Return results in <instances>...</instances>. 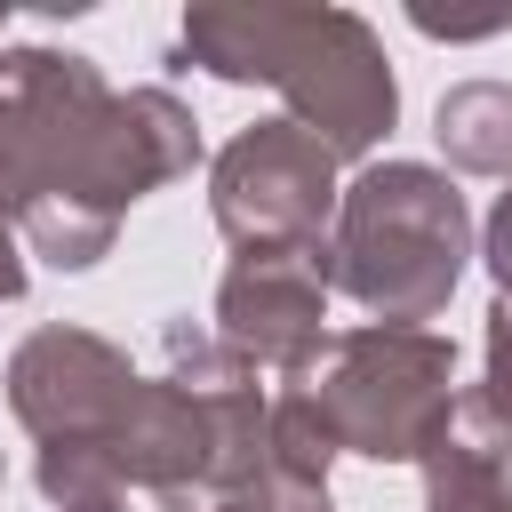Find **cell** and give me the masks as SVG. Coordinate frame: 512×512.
Listing matches in <instances>:
<instances>
[{
    "label": "cell",
    "instance_id": "obj_1",
    "mask_svg": "<svg viewBox=\"0 0 512 512\" xmlns=\"http://www.w3.org/2000/svg\"><path fill=\"white\" fill-rule=\"evenodd\" d=\"M200 120L168 88H104L72 48H0V184L16 224L32 208L128 216L144 192L192 176Z\"/></svg>",
    "mask_w": 512,
    "mask_h": 512
},
{
    "label": "cell",
    "instance_id": "obj_2",
    "mask_svg": "<svg viewBox=\"0 0 512 512\" xmlns=\"http://www.w3.org/2000/svg\"><path fill=\"white\" fill-rule=\"evenodd\" d=\"M176 56L232 88H280L288 120L320 136L336 160H368L400 120V80L384 64V40L352 8H304V0H192Z\"/></svg>",
    "mask_w": 512,
    "mask_h": 512
},
{
    "label": "cell",
    "instance_id": "obj_3",
    "mask_svg": "<svg viewBox=\"0 0 512 512\" xmlns=\"http://www.w3.org/2000/svg\"><path fill=\"white\" fill-rule=\"evenodd\" d=\"M472 256L464 192L424 160H368L336 192L328 288H344L376 328H424L448 312Z\"/></svg>",
    "mask_w": 512,
    "mask_h": 512
},
{
    "label": "cell",
    "instance_id": "obj_4",
    "mask_svg": "<svg viewBox=\"0 0 512 512\" xmlns=\"http://www.w3.org/2000/svg\"><path fill=\"white\" fill-rule=\"evenodd\" d=\"M288 392L312 400V416L328 424L336 456H368V464H416L456 400V344L440 328H328V344L280 376Z\"/></svg>",
    "mask_w": 512,
    "mask_h": 512
},
{
    "label": "cell",
    "instance_id": "obj_5",
    "mask_svg": "<svg viewBox=\"0 0 512 512\" xmlns=\"http://www.w3.org/2000/svg\"><path fill=\"white\" fill-rule=\"evenodd\" d=\"M336 192H344L336 152L320 136H304L288 112L240 128L208 168V216L240 256L248 248H328Z\"/></svg>",
    "mask_w": 512,
    "mask_h": 512
},
{
    "label": "cell",
    "instance_id": "obj_6",
    "mask_svg": "<svg viewBox=\"0 0 512 512\" xmlns=\"http://www.w3.org/2000/svg\"><path fill=\"white\" fill-rule=\"evenodd\" d=\"M128 384H136L128 352L112 336H96V328L48 320L8 352V408L40 448H88V456L112 464L104 440H112V424L128 408Z\"/></svg>",
    "mask_w": 512,
    "mask_h": 512
},
{
    "label": "cell",
    "instance_id": "obj_7",
    "mask_svg": "<svg viewBox=\"0 0 512 512\" xmlns=\"http://www.w3.org/2000/svg\"><path fill=\"white\" fill-rule=\"evenodd\" d=\"M216 344L256 376H296L328 344V248H248L216 280Z\"/></svg>",
    "mask_w": 512,
    "mask_h": 512
},
{
    "label": "cell",
    "instance_id": "obj_8",
    "mask_svg": "<svg viewBox=\"0 0 512 512\" xmlns=\"http://www.w3.org/2000/svg\"><path fill=\"white\" fill-rule=\"evenodd\" d=\"M104 448L120 488H144L168 512H208V408L176 376H136Z\"/></svg>",
    "mask_w": 512,
    "mask_h": 512
},
{
    "label": "cell",
    "instance_id": "obj_9",
    "mask_svg": "<svg viewBox=\"0 0 512 512\" xmlns=\"http://www.w3.org/2000/svg\"><path fill=\"white\" fill-rule=\"evenodd\" d=\"M416 472H424V512H512V424L480 384L448 400Z\"/></svg>",
    "mask_w": 512,
    "mask_h": 512
},
{
    "label": "cell",
    "instance_id": "obj_10",
    "mask_svg": "<svg viewBox=\"0 0 512 512\" xmlns=\"http://www.w3.org/2000/svg\"><path fill=\"white\" fill-rule=\"evenodd\" d=\"M432 136H440L448 168L512 176V80H456L432 112Z\"/></svg>",
    "mask_w": 512,
    "mask_h": 512
},
{
    "label": "cell",
    "instance_id": "obj_11",
    "mask_svg": "<svg viewBox=\"0 0 512 512\" xmlns=\"http://www.w3.org/2000/svg\"><path fill=\"white\" fill-rule=\"evenodd\" d=\"M208 512H336V504H328V488H304V480L264 472L256 488H240V496H224V504H208Z\"/></svg>",
    "mask_w": 512,
    "mask_h": 512
},
{
    "label": "cell",
    "instance_id": "obj_12",
    "mask_svg": "<svg viewBox=\"0 0 512 512\" xmlns=\"http://www.w3.org/2000/svg\"><path fill=\"white\" fill-rule=\"evenodd\" d=\"M480 360H488L480 392H488V400H496V416L512 424V304H504V296L488 304V336H480Z\"/></svg>",
    "mask_w": 512,
    "mask_h": 512
},
{
    "label": "cell",
    "instance_id": "obj_13",
    "mask_svg": "<svg viewBox=\"0 0 512 512\" xmlns=\"http://www.w3.org/2000/svg\"><path fill=\"white\" fill-rule=\"evenodd\" d=\"M416 32L432 40H488V32H512V8H488V16H440V8H408Z\"/></svg>",
    "mask_w": 512,
    "mask_h": 512
},
{
    "label": "cell",
    "instance_id": "obj_14",
    "mask_svg": "<svg viewBox=\"0 0 512 512\" xmlns=\"http://www.w3.org/2000/svg\"><path fill=\"white\" fill-rule=\"evenodd\" d=\"M480 256H488V272H496V288H504V304H512V184L496 192V208H488V224H480Z\"/></svg>",
    "mask_w": 512,
    "mask_h": 512
},
{
    "label": "cell",
    "instance_id": "obj_15",
    "mask_svg": "<svg viewBox=\"0 0 512 512\" xmlns=\"http://www.w3.org/2000/svg\"><path fill=\"white\" fill-rule=\"evenodd\" d=\"M24 296V256H16V232L0 224V304H16Z\"/></svg>",
    "mask_w": 512,
    "mask_h": 512
},
{
    "label": "cell",
    "instance_id": "obj_16",
    "mask_svg": "<svg viewBox=\"0 0 512 512\" xmlns=\"http://www.w3.org/2000/svg\"><path fill=\"white\" fill-rule=\"evenodd\" d=\"M88 512H128V504H88Z\"/></svg>",
    "mask_w": 512,
    "mask_h": 512
}]
</instances>
